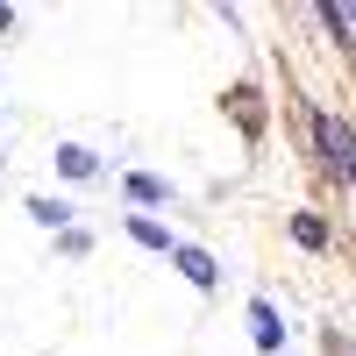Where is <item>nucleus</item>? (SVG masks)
<instances>
[{"instance_id":"1","label":"nucleus","mask_w":356,"mask_h":356,"mask_svg":"<svg viewBox=\"0 0 356 356\" xmlns=\"http://www.w3.org/2000/svg\"><path fill=\"white\" fill-rule=\"evenodd\" d=\"M321 143H328V164H335V171H349V178H356V136H349V129H342V122H321Z\"/></svg>"},{"instance_id":"2","label":"nucleus","mask_w":356,"mask_h":356,"mask_svg":"<svg viewBox=\"0 0 356 356\" xmlns=\"http://www.w3.org/2000/svg\"><path fill=\"white\" fill-rule=\"evenodd\" d=\"M178 264H186V278H193V285H214V264H207L200 250H178Z\"/></svg>"}]
</instances>
